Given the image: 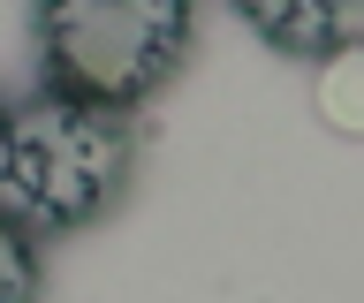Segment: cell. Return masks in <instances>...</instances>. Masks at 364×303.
Returning <instances> with one entry per match:
<instances>
[{
    "mask_svg": "<svg viewBox=\"0 0 364 303\" xmlns=\"http://www.w3.org/2000/svg\"><path fill=\"white\" fill-rule=\"evenodd\" d=\"M190 31H198V0H38L46 84L122 114L182 69Z\"/></svg>",
    "mask_w": 364,
    "mask_h": 303,
    "instance_id": "cell-2",
    "label": "cell"
},
{
    "mask_svg": "<svg viewBox=\"0 0 364 303\" xmlns=\"http://www.w3.org/2000/svg\"><path fill=\"white\" fill-rule=\"evenodd\" d=\"M136 175V129L122 106L46 84L0 106V220L23 235H76L122 205Z\"/></svg>",
    "mask_w": 364,
    "mask_h": 303,
    "instance_id": "cell-1",
    "label": "cell"
},
{
    "mask_svg": "<svg viewBox=\"0 0 364 303\" xmlns=\"http://www.w3.org/2000/svg\"><path fill=\"white\" fill-rule=\"evenodd\" d=\"M46 265H38V235H23L16 220H0V303H38Z\"/></svg>",
    "mask_w": 364,
    "mask_h": 303,
    "instance_id": "cell-4",
    "label": "cell"
},
{
    "mask_svg": "<svg viewBox=\"0 0 364 303\" xmlns=\"http://www.w3.org/2000/svg\"><path fill=\"white\" fill-rule=\"evenodd\" d=\"M235 16L289 61H334L364 46V0H235Z\"/></svg>",
    "mask_w": 364,
    "mask_h": 303,
    "instance_id": "cell-3",
    "label": "cell"
}]
</instances>
